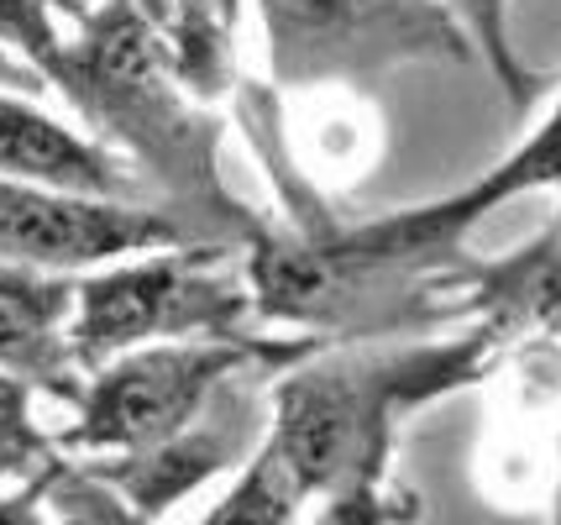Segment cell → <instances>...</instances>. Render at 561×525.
Instances as JSON below:
<instances>
[{
  "label": "cell",
  "mask_w": 561,
  "mask_h": 525,
  "mask_svg": "<svg viewBox=\"0 0 561 525\" xmlns=\"http://www.w3.org/2000/svg\"><path fill=\"white\" fill-rule=\"evenodd\" d=\"M195 242L199 237L179 216L152 210L142 201H100V195L0 179V263L11 269L73 278L90 269H116L126 258H147V252L195 248Z\"/></svg>",
  "instance_id": "cell-6"
},
{
  "label": "cell",
  "mask_w": 561,
  "mask_h": 525,
  "mask_svg": "<svg viewBox=\"0 0 561 525\" xmlns=\"http://www.w3.org/2000/svg\"><path fill=\"white\" fill-rule=\"evenodd\" d=\"M84 0H0V37H11V48L26 53L32 64H43V75L53 79L58 53H64V16H84Z\"/></svg>",
  "instance_id": "cell-19"
},
{
  "label": "cell",
  "mask_w": 561,
  "mask_h": 525,
  "mask_svg": "<svg viewBox=\"0 0 561 525\" xmlns=\"http://www.w3.org/2000/svg\"><path fill=\"white\" fill-rule=\"evenodd\" d=\"M278 90H357L404 64H457L472 53L440 0H257Z\"/></svg>",
  "instance_id": "cell-5"
},
{
  "label": "cell",
  "mask_w": 561,
  "mask_h": 525,
  "mask_svg": "<svg viewBox=\"0 0 561 525\" xmlns=\"http://www.w3.org/2000/svg\"><path fill=\"white\" fill-rule=\"evenodd\" d=\"M48 473V468H43ZM43 473L16 483L11 494H0V525H53L43 510Z\"/></svg>",
  "instance_id": "cell-20"
},
{
  "label": "cell",
  "mask_w": 561,
  "mask_h": 525,
  "mask_svg": "<svg viewBox=\"0 0 561 525\" xmlns=\"http://www.w3.org/2000/svg\"><path fill=\"white\" fill-rule=\"evenodd\" d=\"M551 525H561V473H557V504H551Z\"/></svg>",
  "instance_id": "cell-21"
},
{
  "label": "cell",
  "mask_w": 561,
  "mask_h": 525,
  "mask_svg": "<svg viewBox=\"0 0 561 525\" xmlns=\"http://www.w3.org/2000/svg\"><path fill=\"white\" fill-rule=\"evenodd\" d=\"M257 300L247 269H231V248H169L126 258L116 269L79 278L69 342L84 374L122 352L163 342H273L257 336Z\"/></svg>",
  "instance_id": "cell-3"
},
{
  "label": "cell",
  "mask_w": 561,
  "mask_h": 525,
  "mask_svg": "<svg viewBox=\"0 0 561 525\" xmlns=\"http://www.w3.org/2000/svg\"><path fill=\"white\" fill-rule=\"evenodd\" d=\"M425 515V500L404 483H352V489H336L325 494L310 525H420Z\"/></svg>",
  "instance_id": "cell-18"
},
{
  "label": "cell",
  "mask_w": 561,
  "mask_h": 525,
  "mask_svg": "<svg viewBox=\"0 0 561 525\" xmlns=\"http://www.w3.org/2000/svg\"><path fill=\"white\" fill-rule=\"evenodd\" d=\"M73 295H79V278L0 263V374L22 378L32 395L43 389L64 404H79L90 378L69 342Z\"/></svg>",
  "instance_id": "cell-10"
},
{
  "label": "cell",
  "mask_w": 561,
  "mask_h": 525,
  "mask_svg": "<svg viewBox=\"0 0 561 525\" xmlns=\"http://www.w3.org/2000/svg\"><path fill=\"white\" fill-rule=\"evenodd\" d=\"M504 347L510 342L489 321L440 342L320 347L273 378L263 447L305 500H325L352 483H378L389 478L399 425L446 395L478 389L499 368Z\"/></svg>",
  "instance_id": "cell-1"
},
{
  "label": "cell",
  "mask_w": 561,
  "mask_h": 525,
  "mask_svg": "<svg viewBox=\"0 0 561 525\" xmlns=\"http://www.w3.org/2000/svg\"><path fill=\"white\" fill-rule=\"evenodd\" d=\"M436 289L451 305V316H483L489 326H499L504 342L540 336L561 347V216L514 258L499 263L462 258L436 278Z\"/></svg>",
  "instance_id": "cell-9"
},
{
  "label": "cell",
  "mask_w": 561,
  "mask_h": 525,
  "mask_svg": "<svg viewBox=\"0 0 561 525\" xmlns=\"http://www.w3.org/2000/svg\"><path fill=\"white\" fill-rule=\"evenodd\" d=\"M242 378H231L190 431H179V436L158 442V447L122 452V457H84V468H90L100 483H111L137 515H147V521L158 525L173 504L190 500L199 483L242 468L247 447H252V431H257L247 400L237 395ZM73 463H79V457H73Z\"/></svg>",
  "instance_id": "cell-8"
},
{
  "label": "cell",
  "mask_w": 561,
  "mask_h": 525,
  "mask_svg": "<svg viewBox=\"0 0 561 525\" xmlns=\"http://www.w3.org/2000/svg\"><path fill=\"white\" fill-rule=\"evenodd\" d=\"M43 510L53 525H152L73 457H58L43 473Z\"/></svg>",
  "instance_id": "cell-16"
},
{
  "label": "cell",
  "mask_w": 561,
  "mask_h": 525,
  "mask_svg": "<svg viewBox=\"0 0 561 525\" xmlns=\"http://www.w3.org/2000/svg\"><path fill=\"white\" fill-rule=\"evenodd\" d=\"M0 179L37 184V190H69V195H100V201H137L147 184L122 152L79 137L16 95H0Z\"/></svg>",
  "instance_id": "cell-11"
},
{
  "label": "cell",
  "mask_w": 561,
  "mask_h": 525,
  "mask_svg": "<svg viewBox=\"0 0 561 525\" xmlns=\"http://www.w3.org/2000/svg\"><path fill=\"white\" fill-rule=\"evenodd\" d=\"M53 84L105 148L169 195V210L199 242L226 248L237 237H257V216L220 184L216 116L173 75L163 43L131 0H100L79 16V32L64 37Z\"/></svg>",
  "instance_id": "cell-2"
},
{
  "label": "cell",
  "mask_w": 561,
  "mask_h": 525,
  "mask_svg": "<svg viewBox=\"0 0 561 525\" xmlns=\"http://www.w3.org/2000/svg\"><path fill=\"white\" fill-rule=\"evenodd\" d=\"M325 347V336L299 331L289 342H163V347L122 352L84 378V395L73 404L69 431L58 436L64 457H122V452L158 447L210 410L231 378L252 368H294L310 352Z\"/></svg>",
  "instance_id": "cell-4"
},
{
  "label": "cell",
  "mask_w": 561,
  "mask_h": 525,
  "mask_svg": "<svg viewBox=\"0 0 561 525\" xmlns=\"http://www.w3.org/2000/svg\"><path fill=\"white\" fill-rule=\"evenodd\" d=\"M525 190H561V101L525 137V148H514L499 169H489L478 184H467L462 195L410 205V210H393V216H378V221H346V242L357 252L389 258V263L446 269V263L462 258L467 231L504 201L525 195Z\"/></svg>",
  "instance_id": "cell-7"
},
{
  "label": "cell",
  "mask_w": 561,
  "mask_h": 525,
  "mask_svg": "<svg viewBox=\"0 0 561 525\" xmlns=\"http://www.w3.org/2000/svg\"><path fill=\"white\" fill-rule=\"evenodd\" d=\"M278 148H289V169L316 184H346L378 158V126L357 90H305V111L273 126Z\"/></svg>",
  "instance_id": "cell-12"
},
{
  "label": "cell",
  "mask_w": 561,
  "mask_h": 525,
  "mask_svg": "<svg viewBox=\"0 0 561 525\" xmlns=\"http://www.w3.org/2000/svg\"><path fill=\"white\" fill-rule=\"evenodd\" d=\"M163 43L173 75L190 84L195 101H220L231 90V32L237 0H131Z\"/></svg>",
  "instance_id": "cell-13"
},
{
  "label": "cell",
  "mask_w": 561,
  "mask_h": 525,
  "mask_svg": "<svg viewBox=\"0 0 561 525\" xmlns=\"http://www.w3.org/2000/svg\"><path fill=\"white\" fill-rule=\"evenodd\" d=\"M0 79H11V69H5V53H0Z\"/></svg>",
  "instance_id": "cell-22"
},
{
  "label": "cell",
  "mask_w": 561,
  "mask_h": 525,
  "mask_svg": "<svg viewBox=\"0 0 561 525\" xmlns=\"http://www.w3.org/2000/svg\"><path fill=\"white\" fill-rule=\"evenodd\" d=\"M299 504H305V494H299L289 483V473L273 463V452L257 447L242 468H237L231 489L205 510L199 525H294Z\"/></svg>",
  "instance_id": "cell-15"
},
{
  "label": "cell",
  "mask_w": 561,
  "mask_h": 525,
  "mask_svg": "<svg viewBox=\"0 0 561 525\" xmlns=\"http://www.w3.org/2000/svg\"><path fill=\"white\" fill-rule=\"evenodd\" d=\"M32 389L22 378H5L0 374V483L5 478H37L43 468H53L64 452H58V436H48L37 415H32Z\"/></svg>",
  "instance_id": "cell-17"
},
{
  "label": "cell",
  "mask_w": 561,
  "mask_h": 525,
  "mask_svg": "<svg viewBox=\"0 0 561 525\" xmlns=\"http://www.w3.org/2000/svg\"><path fill=\"white\" fill-rule=\"evenodd\" d=\"M451 22L467 32L472 53H483L493 79L510 90L514 111H536V95L546 90V75H536L510 43V0H440Z\"/></svg>",
  "instance_id": "cell-14"
}]
</instances>
